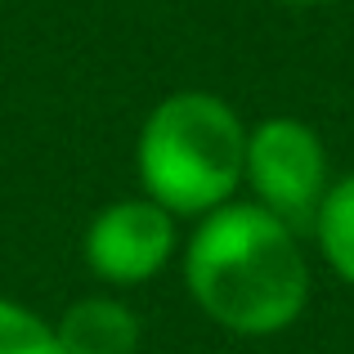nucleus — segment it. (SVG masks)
Here are the masks:
<instances>
[{"instance_id": "nucleus-1", "label": "nucleus", "mask_w": 354, "mask_h": 354, "mask_svg": "<svg viewBox=\"0 0 354 354\" xmlns=\"http://www.w3.org/2000/svg\"><path fill=\"white\" fill-rule=\"evenodd\" d=\"M193 305L234 337L287 332L310 305V260L292 225L256 202H225L180 247Z\"/></svg>"}, {"instance_id": "nucleus-2", "label": "nucleus", "mask_w": 354, "mask_h": 354, "mask_svg": "<svg viewBox=\"0 0 354 354\" xmlns=\"http://www.w3.org/2000/svg\"><path fill=\"white\" fill-rule=\"evenodd\" d=\"M247 162V121L211 90L157 99L135 135V175L144 198L175 220H202L234 202Z\"/></svg>"}, {"instance_id": "nucleus-3", "label": "nucleus", "mask_w": 354, "mask_h": 354, "mask_svg": "<svg viewBox=\"0 0 354 354\" xmlns=\"http://www.w3.org/2000/svg\"><path fill=\"white\" fill-rule=\"evenodd\" d=\"M242 184L251 189L256 207L305 234L332 189V166L319 130L305 126L301 117H265L247 126Z\"/></svg>"}, {"instance_id": "nucleus-4", "label": "nucleus", "mask_w": 354, "mask_h": 354, "mask_svg": "<svg viewBox=\"0 0 354 354\" xmlns=\"http://www.w3.org/2000/svg\"><path fill=\"white\" fill-rule=\"evenodd\" d=\"M180 220L144 193L99 207L86 225V238H81L86 269L113 292L153 283L180 256Z\"/></svg>"}, {"instance_id": "nucleus-5", "label": "nucleus", "mask_w": 354, "mask_h": 354, "mask_svg": "<svg viewBox=\"0 0 354 354\" xmlns=\"http://www.w3.org/2000/svg\"><path fill=\"white\" fill-rule=\"evenodd\" d=\"M54 341L59 354H139L144 323L121 296L99 292L72 301L54 319Z\"/></svg>"}, {"instance_id": "nucleus-6", "label": "nucleus", "mask_w": 354, "mask_h": 354, "mask_svg": "<svg viewBox=\"0 0 354 354\" xmlns=\"http://www.w3.org/2000/svg\"><path fill=\"white\" fill-rule=\"evenodd\" d=\"M319 256L346 287H354V171L332 180L328 198L319 202V216L310 225Z\"/></svg>"}, {"instance_id": "nucleus-7", "label": "nucleus", "mask_w": 354, "mask_h": 354, "mask_svg": "<svg viewBox=\"0 0 354 354\" xmlns=\"http://www.w3.org/2000/svg\"><path fill=\"white\" fill-rule=\"evenodd\" d=\"M0 354H59L54 323L41 319L32 305L0 296Z\"/></svg>"}, {"instance_id": "nucleus-8", "label": "nucleus", "mask_w": 354, "mask_h": 354, "mask_svg": "<svg viewBox=\"0 0 354 354\" xmlns=\"http://www.w3.org/2000/svg\"><path fill=\"white\" fill-rule=\"evenodd\" d=\"M283 5H328V0H283Z\"/></svg>"}]
</instances>
